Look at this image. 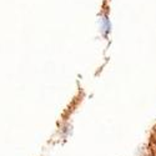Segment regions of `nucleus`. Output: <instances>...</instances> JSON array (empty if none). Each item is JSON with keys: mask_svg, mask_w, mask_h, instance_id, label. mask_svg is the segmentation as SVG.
I'll list each match as a JSON object with an SVG mask.
<instances>
[{"mask_svg": "<svg viewBox=\"0 0 156 156\" xmlns=\"http://www.w3.org/2000/svg\"><path fill=\"white\" fill-rule=\"evenodd\" d=\"M154 140H155V142H154V154L152 155L156 156V135H155V139Z\"/></svg>", "mask_w": 156, "mask_h": 156, "instance_id": "1", "label": "nucleus"}, {"mask_svg": "<svg viewBox=\"0 0 156 156\" xmlns=\"http://www.w3.org/2000/svg\"><path fill=\"white\" fill-rule=\"evenodd\" d=\"M149 156H154V155H152V154H151V155H149Z\"/></svg>", "mask_w": 156, "mask_h": 156, "instance_id": "2", "label": "nucleus"}]
</instances>
